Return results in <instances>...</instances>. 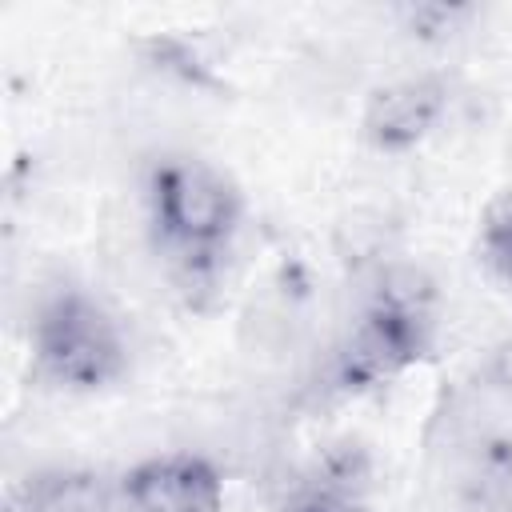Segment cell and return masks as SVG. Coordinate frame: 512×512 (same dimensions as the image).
Returning <instances> with one entry per match:
<instances>
[{
	"mask_svg": "<svg viewBox=\"0 0 512 512\" xmlns=\"http://www.w3.org/2000/svg\"><path fill=\"white\" fill-rule=\"evenodd\" d=\"M432 316H436L432 276L408 260L380 264L368 276L348 328L320 364V388L352 396L400 376L408 364H416L428 352L436 328Z\"/></svg>",
	"mask_w": 512,
	"mask_h": 512,
	"instance_id": "6da1fadb",
	"label": "cell"
},
{
	"mask_svg": "<svg viewBox=\"0 0 512 512\" xmlns=\"http://www.w3.org/2000/svg\"><path fill=\"white\" fill-rule=\"evenodd\" d=\"M148 232L168 272L184 288H212L224 252L240 228V192L232 180L196 156H160L148 184Z\"/></svg>",
	"mask_w": 512,
	"mask_h": 512,
	"instance_id": "7a4b0ae2",
	"label": "cell"
},
{
	"mask_svg": "<svg viewBox=\"0 0 512 512\" xmlns=\"http://www.w3.org/2000/svg\"><path fill=\"white\" fill-rule=\"evenodd\" d=\"M36 372L68 392L112 384L128 364V344L116 316L84 288H56L32 316Z\"/></svg>",
	"mask_w": 512,
	"mask_h": 512,
	"instance_id": "3957f363",
	"label": "cell"
},
{
	"mask_svg": "<svg viewBox=\"0 0 512 512\" xmlns=\"http://www.w3.org/2000/svg\"><path fill=\"white\" fill-rule=\"evenodd\" d=\"M124 512H220V468L200 452H164L120 476Z\"/></svg>",
	"mask_w": 512,
	"mask_h": 512,
	"instance_id": "277c9868",
	"label": "cell"
},
{
	"mask_svg": "<svg viewBox=\"0 0 512 512\" xmlns=\"http://www.w3.org/2000/svg\"><path fill=\"white\" fill-rule=\"evenodd\" d=\"M448 108V84L440 76H400L372 92L364 108V140L380 152H404L420 144Z\"/></svg>",
	"mask_w": 512,
	"mask_h": 512,
	"instance_id": "5b68a950",
	"label": "cell"
},
{
	"mask_svg": "<svg viewBox=\"0 0 512 512\" xmlns=\"http://www.w3.org/2000/svg\"><path fill=\"white\" fill-rule=\"evenodd\" d=\"M12 512H124L120 484H104L96 472H48L24 484Z\"/></svg>",
	"mask_w": 512,
	"mask_h": 512,
	"instance_id": "8992f818",
	"label": "cell"
},
{
	"mask_svg": "<svg viewBox=\"0 0 512 512\" xmlns=\"http://www.w3.org/2000/svg\"><path fill=\"white\" fill-rule=\"evenodd\" d=\"M276 512H368L360 492L332 488L316 476H304L288 488V496L276 504Z\"/></svg>",
	"mask_w": 512,
	"mask_h": 512,
	"instance_id": "52a82bcc",
	"label": "cell"
},
{
	"mask_svg": "<svg viewBox=\"0 0 512 512\" xmlns=\"http://www.w3.org/2000/svg\"><path fill=\"white\" fill-rule=\"evenodd\" d=\"M480 248H484V260L504 276L512 280V192H504L488 216H484V228H480Z\"/></svg>",
	"mask_w": 512,
	"mask_h": 512,
	"instance_id": "ba28073f",
	"label": "cell"
},
{
	"mask_svg": "<svg viewBox=\"0 0 512 512\" xmlns=\"http://www.w3.org/2000/svg\"><path fill=\"white\" fill-rule=\"evenodd\" d=\"M484 388H492V392L512 400V332L492 348V356L484 364Z\"/></svg>",
	"mask_w": 512,
	"mask_h": 512,
	"instance_id": "9c48e42d",
	"label": "cell"
}]
</instances>
